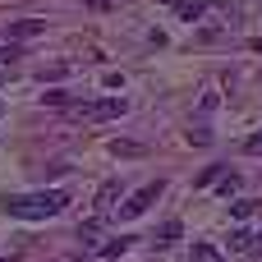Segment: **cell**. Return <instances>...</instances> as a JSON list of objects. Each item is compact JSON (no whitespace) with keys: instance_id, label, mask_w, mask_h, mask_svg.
<instances>
[{"instance_id":"cell-1","label":"cell","mask_w":262,"mask_h":262,"mask_svg":"<svg viewBox=\"0 0 262 262\" xmlns=\"http://www.w3.org/2000/svg\"><path fill=\"white\" fill-rule=\"evenodd\" d=\"M64 203H69V193H60V189H46V193H14V198H5V212L18 216V221H46V216H55Z\"/></svg>"},{"instance_id":"cell-20","label":"cell","mask_w":262,"mask_h":262,"mask_svg":"<svg viewBox=\"0 0 262 262\" xmlns=\"http://www.w3.org/2000/svg\"><path fill=\"white\" fill-rule=\"evenodd\" d=\"M258 51H262V37H258Z\"/></svg>"},{"instance_id":"cell-16","label":"cell","mask_w":262,"mask_h":262,"mask_svg":"<svg viewBox=\"0 0 262 262\" xmlns=\"http://www.w3.org/2000/svg\"><path fill=\"white\" fill-rule=\"evenodd\" d=\"M46 106H69V92H46Z\"/></svg>"},{"instance_id":"cell-17","label":"cell","mask_w":262,"mask_h":262,"mask_svg":"<svg viewBox=\"0 0 262 262\" xmlns=\"http://www.w3.org/2000/svg\"><path fill=\"white\" fill-rule=\"evenodd\" d=\"M230 249H235V253H244V249H249V235H244V230H239V235H230Z\"/></svg>"},{"instance_id":"cell-19","label":"cell","mask_w":262,"mask_h":262,"mask_svg":"<svg viewBox=\"0 0 262 262\" xmlns=\"http://www.w3.org/2000/svg\"><path fill=\"white\" fill-rule=\"evenodd\" d=\"M88 5H92V9H111V0H88Z\"/></svg>"},{"instance_id":"cell-5","label":"cell","mask_w":262,"mask_h":262,"mask_svg":"<svg viewBox=\"0 0 262 262\" xmlns=\"http://www.w3.org/2000/svg\"><path fill=\"white\" fill-rule=\"evenodd\" d=\"M46 23L41 18H18V23H9V41H28V37H37Z\"/></svg>"},{"instance_id":"cell-14","label":"cell","mask_w":262,"mask_h":262,"mask_svg":"<svg viewBox=\"0 0 262 262\" xmlns=\"http://www.w3.org/2000/svg\"><path fill=\"white\" fill-rule=\"evenodd\" d=\"M244 253H249V258H262V230L249 235V249H244Z\"/></svg>"},{"instance_id":"cell-8","label":"cell","mask_w":262,"mask_h":262,"mask_svg":"<svg viewBox=\"0 0 262 262\" xmlns=\"http://www.w3.org/2000/svg\"><path fill=\"white\" fill-rule=\"evenodd\" d=\"M216 189H221L226 198H230V193H239V175H235V170H221V180H216Z\"/></svg>"},{"instance_id":"cell-11","label":"cell","mask_w":262,"mask_h":262,"mask_svg":"<svg viewBox=\"0 0 262 262\" xmlns=\"http://www.w3.org/2000/svg\"><path fill=\"white\" fill-rule=\"evenodd\" d=\"M221 170H226V166H207V170L198 175V189H207V184H216V180H221Z\"/></svg>"},{"instance_id":"cell-13","label":"cell","mask_w":262,"mask_h":262,"mask_svg":"<svg viewBox=\"0 0 262 262\" xmlns=\"http://www.w3.org/2000/svg\"><path fill=\"white\" fill-rule=\"evenodd\" d=\"M253 207H258V203H249V198H239V203H235V207H230V212H235V216H239V221H249V216H253Z\"/></svg>"},{"instance_id":"cell-4","label":"cell","mask_w":262,"mask_h":262,"mask_svg":"<svg viewBox=\"0 0 262 262\" xmlns=\"http://www.w3.org/2000/svg\"><path fill=\"white\" fill-rule=\"evenodd\" d=\"M115 198H120V180H106L97 189V216H111L115 212Z\"/></svg>"},{"instance_id":"cell-6","label":"cell","mask_w":262,"mask_h":262,"mask_svg":"<svg viewBox=\"0 0 262 262\" xmlns=\"http://www.w3.org/2000/svg\"><path fill=\"white\" fill-rule=\"evenodd\" d=\"M203 9H207L203 0H175V14L180 18H203Z\"/></svg>"},{"instance_id":"cell-12","label":"cell","mask_w":262,"mask_h":262,"mask_svg":"<svg viewBox=\"0 0 262 262\" xmlns=\"http://www.w3.org/2000/svg\"><path fill=\"white\" fill-rule=\"evenodd\" d=\"M111 152H115V157H138L143 147H138V143H111Z\"/></svg>"},{"instance_id":"cell-15","label":"cell","mask_w":262,"mask_h":262,"mask_svg":"<svg viewBox=\"0 0 262 262\" xmlns=\"http://www.w3.org/2000/svg\"><path fill=\"white\" fill-rule=\"evenodd\" d=\"M244 152H249V157H262V134H253V138L244 143Z\"/></svg>"},{"instance_id":"cell-7","label":"cell","mask_w":262,"mask_h":262,"mask_svg":"<svg viewBox=\"0 0 262 262\" xmlns=\"http://www.w3.org/2000/svg\"><path fill=\"white\" fill-rule=\"evenodd\" d=\"M193 262H221V249L216 244H193Z\"/></svg>"},{"instance_id":"cell-9","label":"cell","mask_w":262,"mask_h":262,"mask_svg":"<svg viewBox=\"0 0 262 262\" xmlns=\"http://www.w3.org/2000/svg\"><path fill=\"white\" fill-rule=\"evenodd\" d=\"M157 239H161V244H175V239H180V221H166V226L157 230Z\"/></svg>"},{"instance_id":"cell-2","label":"cell","mask_w":262,"mask_h":262,"mask_svg":"<svg viewBox=\"0 0 262 262\" xmlns=\"http://www.w3.org/2000/svg\"><path fill=\"white\" fill-rule=\"evenodd\" d=\"M124 111H129L124 97H97V101H78V106H69L74 120H115V115H124Z\"/></svg>"},{"instance_id":"cell-10","label":"cell","mask_w":262,"mask_h":262,"mask_svg":"<svg viewBox=\"0 0 262 262\" xmlns=\"http://www.w3.org/2000/svg\"><path fill=\"white\" fill-rule=\"evenodd\" d=\"M129 244H134V239H124V235H120V239H111V244H101V253H106V258H120V253H124Z\"/></svg>"},{"instance_id":"cell-21","label":"cell","mask_w":262,"mask_h":262,"mask_svg":"<svg viewBox=\"0 0 262 262\" xmlns=\"http://www.w3.org/2000/svg\"><path fill=\"white\" fill-rule=\"evenodd\" d=\"M0 262H9V258H0Z\"/></svg>"},{"instance_id":"cell-18","label":"cell","mask_w":262,"mask_h":262,"mask_svg":"<svg viewBox=\"0 0 262 262\" xmlns=\"http://www.w3.org/2000/svg\"><path fill=\"white\" fill-rule=\"evenodd\" d=\"M9 60H18V46L9 41V46H0V64H9Z\"/></svg>"},{"instance_id":"cell-3","label":"cell","mask_w":262,"mask_h":262,"mask_svg":"<svg viewBox=\"0 0 262 262\" xmlns=\"http://www.w3.org/2000/svg\"><path fill=\"white\" fill-rule=\"evenodd\" d=\"M161 189H166V184H161V180H152V184H143L138 193H129V198H124V207H115V212H120V221H134V216H143V212H147V207L161 198Z\"/></svg>"}]
</instances>
